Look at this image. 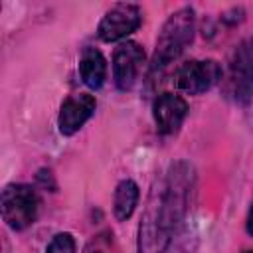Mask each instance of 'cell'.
<instances>
[{
	"label": "cell",
	"mask_w": 253,
	"mask_h": 253,
	"mask_svg": "<svg viewBox=\"0 0 253 253\" xmlns=\"http://www.w3.org/2000/svg\"><path fill=\"white\" fill-rule=\"evenodd\" d=\"M95 97L89 93H77L71 95L63 101L61 109H59V117H57V126L59 132L65 136L75 134L95 113Z\"/></svg>",
	"instance_id": "7"
},
{
	"label": "cell",
	"mask_w": 253,
	"mask_h": 253,
	"mask_svg": "<svg viewBox=\"0 0 253 253\" xmlns=\"http://www.w3.org/2000/svg\"><path fill=\"white\" fill-rule=\"evenodd\" d=\"M243 253H253V251H243Z\"/></svg>",
	"instance_id": "14"
},
{
	"label": "cell",
	"mask_w": 253,
	"mask_h": 253,
	"mask_svg": "<svg viewBox=\"0 0 253 253\" xmlns=\"http://www.w3.org/2000/svg\"><path fill=\"white\" fill-rule=\"evenodd\" d=\"M45 253H75V241L71 233H57L49 241Z\"/></svg>",
	"instance_id": "12"
},
{
	"label": "cell",
	"mask_w": 253,
	"mask_h": 253,
	"mask_svg": "<svg viewBox=\"0 0 253 253\" xmlns=\"http://www.w3.org/2000/svg\"><path fill=\"white\" fill-rule=\"evenodd\" d=\"M95 253H99V251H95Z\"/></svg>",
	"instance_id": "15"
},
{
	"label": "cell",
	"mask_w": 253,
	"mask_h": 253,
	"mask_svg": "<svg viewBox=\"0 0 253 253\" xmlns=\"http://www.w3.org/2000/svg\"><path fill=\"white\" fill-rule=\"evenodd\" d=\"M221 79V67L215 59H194L178 67L174 81L176 87L188 95H200L211 89Z\"/></svg>",
	"instance_id": "4"
},
{
	"label": "cell",
	"mask_w": 253,
	"mask_h": 253,
	"mask_svg": "<svg viewBox=\"0 0 253 253\" xmlns=\"http://www.w3.org/2000/svg\"><path fill=\"white\" fill-rule=\"evenodd\" d=\"M140 26V8L136 4H115L99 22L97 34L103 42H119Z\"/></svg>",
	"instance_id": "5"
},
{
	"label": "cell",
	"mask_w": 253,
	"mask_h": 253,
	"mask_svg": "<svg viewBox=\"0 0 253 253\" xmlns=\"http://www.w3.org/2000/svg\"><path fill=\"white\" fill-rule=\"evenodd\" d=\"M138 196H140L138 186L132 180L119 182V186L115 188V196H113V211L119 221H125L132 215V211L138 204Z\"/></svg>",
	"instance_id": "11"
},
{
	"label": "cell",
	"mask_w": 253,
	"mask_h": 253,
	"mask_svg": "<svg viewBox=\"0 0 253 253\" xmlns=\"http://www.w3.org/2000/svg\"><path fill=\"white\" fill-rule=\"evenodd\" d=\"M144 63V49L134 42H125L113 55V79L121 91L134 87Z\"/></svg>",
	"instance_id": "6"
},
{
	"label": "cell",
	"mask_w": 253,
	"mask_h": 253,
	"mask_svg": "<svg viewBox=\"0 0 253 253\" xmlns=\"http://www.w3.org/2000/svg\"><path fill=\"white\" fill-rule=\"evenodd\" d=\"M79 73L89 89H101L107 79V61L95 47H85L79 59Z\"/></svg>",
	"instance_id": "10"
},
{
	"label": "cell",
	"mask_w": 253,
	"mask_h": 253,
	"mask_svg": "<svg viewBox=\"0 0 253 253\" xmlns=\"http://www.w3.org/2000/svg\"><path fill=\"white\" fill-rule=\"evenodd\" d=\"M247 231H249V235H253V206H251L249 215H247Z\"/></svg>",
	"instance_id": "13"
},
{
	"label": "cell",
	"mask_w": 253,
	"mask_h": 253,
	"mask_svg": "<svg viewBox=\"0 0 253 253\" xmlns=\"http://www.w3.org/2000/svg\"><path fill=\"white\" fill-rule=\"evenodd\" d=\"M194 32H196V16L190 6H184L174 14H170L156 38L152 69H162L168 63H172L192 43Z\"/></svg>",
	"instance_id": "2"
},
{
	"label": "cell",
	"mask_w": 253,
	"mask_h": 253,
	"mask_svg": "<svg viewBox=\"0 0 253 253\" xmlns=\"http://www.w3.org/2000/svg\"><path fill=\"white\" fill-rule=\"evenodd\" d=\"M152 111H154V121H156L158 130L162 134H172L182 126V123L188 115V103L180 95L162 93L154 101Z\"/></svg>",
	"instance_id": "8"
},
{
	"label": "cell",
	"mask_w": 253,
	"mask_h": 253,
	"mask_svg": "<svg viewBox=\"0 0 253 253\" xmlns=\"http://www.w3.org/2000/svg\"><path fill=\"white\" fill-rule=\"evenodd\" d=\"M192 186L194 168L184 160L170 164L168 172L152 184L138 225V253H166L176 227L186 215Z\"/></svg>",
	"instance_id": "1"
},
{
	"label": "cell",
	"mask_w": 253,
	"mask_h": 253,
	"mask_svg": "<svg viewBox=\"0 0 253 253\" xmlns=\"http://www.w3.org/2000/svg\"><path fill=\"white\" fill-rule=\"evenodd\" d=\"M38 196L28 184H10L2 190V217L14 231H22L36 221Z\"/></svg>",
	"instance_id": "3"
},
{
	"label": "cell",
	"mask_w": 253,
	"mask_h": 253,
	"mask_svg": "<svg viewBox=\"0 0 253 253\" xmlns=\"http://www.w3.org/2000/svg\"><path fill=\"white\" fill-rule=\"evenodd\" d=\"M231 79L233 95H245L249 99V89L253 85V38L245 40L233 53L231 59Z\"/></svg>",
	"instance_id": "9"
}]
</instances>
